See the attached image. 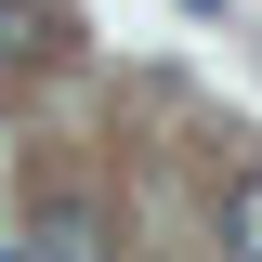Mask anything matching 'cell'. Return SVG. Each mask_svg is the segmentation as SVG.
Segmentation results:
<instances>
[{
	"label": "cell",
	"instance_id": "1",
	"mask_svg": "<svg viewBox=\"0 0 262 262\" xmlns=\"http://www.w3.org/2000/svg\"><path fill=\"white\" fill-rule=\"evenodd\" d=\"M53 0H0V92H13V79H39V66H53Z\"/></svg>",
	"mask_w": 262,
	"mask_h": 262
},
{
	"label": "cell",
	"instance_id": "2",
	"mask_svg": "<svg viewBox=\"0 0 262 262\" xmlns=\"http://www.w3.org/2000/svg\"><path fill=\"white\" fill-rule=\"evenodd\" d=\"M223 249L262 262V170H236V196H223Z\"/></svg>",
	"mask_w": 262,
	"mask_h": 262
}]
</instances>
